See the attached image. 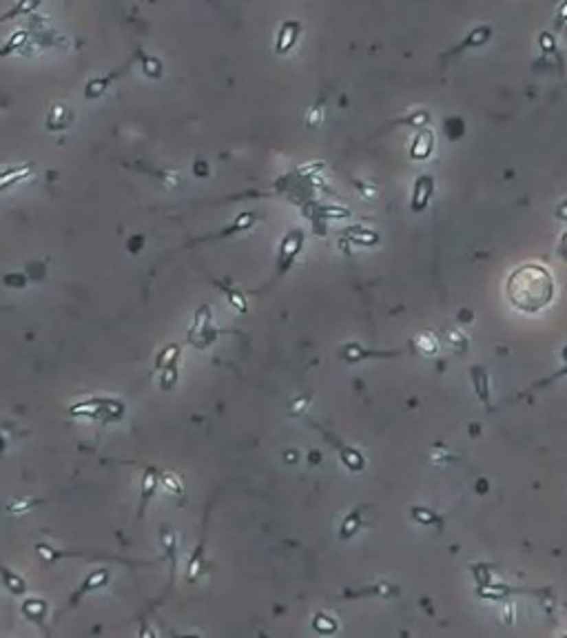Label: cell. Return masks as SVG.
Instances as JSON below:
<instances>
[{
	"mask_svg": "<svg viewBox=\"0 0 567 638\" xmlns=\"http://www.w3.org/2000/svg\"><path fill=\"white\" fill-rule=\"evenodd\" d=\"M124 412H126L124 402H120V399H115V397H87L69 406V415L96 419V421L102 426L120 421Z\"/></svg>",
	"mask_w": 567,
	"mask_h": 638,
	"instance_id": "cell-2",
	"label": "cell"
},
{
	"mask_svg": "<svg viewBox=\"0 0 567 638\" xmlns=\"http://www.w3.org/2000/svg\"><path fill=\"white\" fill-rule=\"evenodd\" d=\"M43 0H16V3L9 7V12L0 14V25L7 23V20H16V18H27L32 16L38 7H41Z\"/></svg>",
	"mask_w": 567,
	"mask_h": 638,
	"instance_id": "cell-17",
	"label": "cell"
},
{
	"mask_svg": "<svg viewBox=\"0 0 567 638\" xmlns=\"http://www.w3.org/2000/svg\"><path fill=\"white\" fill-rule=\"evenodd\" d=\"M115 78H118V74H109V76H100V78L89 80L87 87H85V98H87V100H98V98H102L104 91L109 89V85H111Z\"/></svg>",
	"mask_w": 567,
	"mask_h": 638,
	"instance_id": "cell-25",
	"label": "cell"
},
{
	"mask_svg": "<svg viewBox=\"0 0 567 638\" xmlns=\"http://www.w3.org/2000/svg\"><path fill=\"white\" fill-rule=\"evenodd\" d=\"M300 34H302V23L295 18H288L280 25V32L275 36V54L277 56H286L291 49L297 45V40H300Z\"/></svg>",
	"mask_w": 567,
	"mask_h": 638,
	"instance_id": "cell-9",
	"label": "cell"
},
{
	"mask_svg": "<svg viewBox=\"0 0 567 638\" xmlns=\"http://www.w3.org/2000/svg\"><path fill=\"white\" fill-rule=\"evenodd\" d=\"M324 116H326V107H324V100H317V102L308 109V113L304 118V122L308 129H320L324 124Z\"/></svg>",
	"mask_w": 567,
	"mask_h": 638,
	"instance_id": "cell-29",
	"label": "cell"
},
{
	"mask_svg": "<svg viewBox=\"0 0 567 638\" xmlns=\"http://www.w3.org/2000/svg\"><path fill=\"white\" fill-rule=\"evenodd\" d=\"M160 485L164 487V492H168L171 496H184L186 494V483L180 472L175 470H164L160 472Z\"/></svg>",
	"mask_w": 567,
	"mask_h": 638,
	"instance_id": "cell-21",
	"label": "cell"
},
{
	"mask_svg": "<svg viewBox=\"0 0 567 638\" xmlns=\"http://www.w3.org/2000/svg\"><path fill=\"white\" fill-rule=\"evenodd\" d=\"M432 148H434V133L430 129H423V131H419L414 138V142L410 146V155L414 160H423L432 153Z\"/></svg>",
	"mask_w": 567,
	"mask_h": 638,
	"instance_id": "cell-20",
	"label": "cell"
},
{
	"mask_svg": "<svg viewBox=\"0 0 567 638\" xmlns=\"http://www.w3.org/2000/svg\"><path fill=\"white\" fill-rule=\"evenodd\" d=\"M315 428H317V430H322V434H324L326 439H331L333 446H335V450L340 452V459L344 461V465L348 468V470H353V472H362V470H364V468H366V459H364V454H362L359 450H355V448L342 443L340 439H335L331 432H326L324 428H320L317 424H315Z\"/></svg>",
	"mask_w": 567,
	"mask_h": 638,
	"instance_id": "cell-11",
	"label": "cell"
},
{
	"mask_svg": "<svg viewBox=\"0 0 567 638\" xmlns=\"http://www.w3.org/2000/svg\"><path fill=\"white\" fill-rule=\"evenodd\" d=\"M308 406H311V397L302 395V397H297L295 402L291 404V410H288V412H291L293 417H300V415H304L308 410Z\"/></svg>",
	"mask_w": 567,
	"mask_h": 638,
	"instance_id": "cell-34",
	"label": "cell"
},
{
	"mask_svg": "<svg viewBox=\"0 0 567 638\" xmlns=\"http://www.w3.org/2000/svg\"><path fill=\"white\" fill-rule=\"evenodd\" d=\"M416 344H419V348H423V351H427V353H434V351H436V344L430 339V335L419 337V339H416Z\"/></svg>",
	"mask_w": 567,
	"mask_h": 638,
	"instance_id": "cell-37",
	"label": "cell"
},
{
	"mask_svg": "<svg viewBox=\"0 0 567 638\" xmlns=\"http://www.w3.org/2000/svg\"><path fill=\"white\" fill-rule=\"evenodd\" d=\"M177 382H180V364H171V366H166L164 371H160V379H157L160 390H164V393L175 390Z\"/></svg>",
	"mask_w": 567,
	"mask_h": 638,
	"instance_id": "cell-26",
	"label": "cell"
},
{
	"mask_svg": "<svg viewBox=\"0 0 567 638\" xmlns=\"http://www.w3.org/2000/svg\"><path fill=\"white\" fill-rule=\"evenodd\" d=\"M45 498H36V496H18L14 501H9L5 505L7 514L12 516H23V514H32L34 510H38L41 505H45Z\"/></svg>",
	"mask_w": 567,
	"mask_h": 638,
	"instance_id": "cell-16",
	"label": "cell"
},
{
	"mask_svg": "<svg viewBox=\"0 0 567 638\" xmlns=\"http://www.w3.org/2000/svg\"><path fill=\"white\" fill-rule=\"evenodd\" d=\"M260 213L257 211H246V213H240L231 224H228L226 228H222L220 233L217 235H208V237H197V239H193L191 244H200V242H215V239H226V237H233V235H237V233H244V231H248L255 222H260Z\"/></svg>",
	"mask_w": 567,
	"mask_h": 638,
	"instance_id": "cell-7",
	"label": "cell"
},
{
	"mask_svg": "<svg viewBox=\"0 0 567 638\" xmlns=\"http://www.w3.org/2000/svg\"><path fill=\"white\" fill-rule=\"evenodd\" d=\"M157 487H160V472L155 465H144L142 472V485H140V505H137V518H142L151 498L155 496Z\"/></svg>",
	"mask_w": 567,
	"mask_h": 638,
	"instance_id": "cell-10",
	"label": "cell"
},
{
	"mask_svg": "<svg viewBox=\"0 0 567 638\" xmlns=\"http://www.w3.org/2000/svg\"><path fill=\"white\" fill-rule=\"evenodd\" d=\"M3 282H5V286H9V288H25L29 282H32V277L27 275V271H18V273L5 275Z\"/></svg>",
	"mask_w": 567,
	"mask_h": 638,
	"instance_id": "cell-33",
	"label": "cell"
},
{
	"mask_svg": "<svg viewBox=\"0 0 567 638\" xmlns=\"http://www.w3.org/2000/svg\"><path fill=\"white\" fill-rule=\"evenodd\" d=\"M539 47L545 56L550 58H559V47H556V38L550 32H541L539 36Z\"/></svg>",
	"mask_w": 567,
	"mask_h": 638,
	"instance_id": "cell-32",
	"label": "cell"
},
{
	"mask_svg": "<svg viewBox=\"0 0 567 638\" xmlns=\"http://www.w3.org/2000/svg\"><path fill=\"white\" fill-rule=\"evenodd\" d=\"M220 335H222L220 328L213 326V308L208 304H200L195 308L193 324L186 333V342L195 346L197 351H204V348L211 346Z\"/></svg>",
	"mask_w": 567,
	"mask_h": 638,
	"instance_id": "cell-3",
	"label": "cell"
},
{
	"mask_svg": "<svg viewBox=\"0 0 567 638\" xmlns=\"http://www.w3.org/2000/svg\"><path fill=\"white\" fill-rule=\"evenodd\" d=\"M32 38V34L27 32V29H18V32H14L12 36L7 38V43L0 47V63L7 58V56H12V54H18L21 49L25 47V43L27 40Z\"/></svg>",
	"mask_w": 567,
	"mask_h": 638,
	"instance_id": "cell-24",
	"label": "cell"
},
{
	"mask_svg": "<svg viewBox=\"0 0 567 638\" xmlns=\"http://www.w3.org/2000/svg\"><path fill=\"white\" fill-rule=\"evenodd\" d=\"M304 239H306V233L302 231L300 226H295V228H291V231H286V235L282 237V242H280L277 259H275L277 277H284L293 268V264L297 262V257H300L302 248H304Z\"/></svg>",
	"mask_w": 567,
	"mask_h": 638,
	"instance_id": "cell-4",
	"label": "cell"
},
{
	"mask_svg": "<svg viewBox=\"0 0 567 638\" xmlns=\"http://www.w3.org/2000/svg\"><path fill=\"white\" fill-rule=\"evenodd\" d=\"M177 543H180V538H177V532L173 530L171 525H162L160 527V547L164 550V556L168 561V570H171V578H168V587H173L175 583V572H177V558H180V550H177Z\"/></svg>",
	"mask_w": 567,
	"mask_h": 638,
	"instance_id": "cell-8",
	"label": "cell"
},
{
	"mask_svg": "<svg viewBox=\"0 0 567 638\" xmlns=\"http://www.w3.org/2000/svg\"><path fill=\"white\" fill-rule=\"evenodd\" d=\"M47 610H49V605H47V601H43V598H27L21 607L23 616L29 618L32 623H43L45 616H47Z\"/></svg>",
	"mask_w": 567,
	"mask_h": 638,
	"instance_id": "cell-23",
	"label": "cell"
},
{
	"mask_svg": "<svg viewBox=\"0 0 567 638\" xmlns=\"http://www.w3.org/2000/svg\"><path fill=\"white\" fill-rule=\"evenodd\" d=\"M193 173H195V177H206L208 175V162H206V160H195Z\"/></svg>",
	"mask_w": 567,
	"mask_h": 638,
	"instance_id": "cell-36",
	"label": "cell"
},
{
	"mask_svg": "<svg viewBox=\"0 0 567 638\" xmlns=\"http://www.w3.org/2000/svg\"><path fill=\"white\" fill-rule=\"evenodd\" d=\"M507 295L525 313H536L552 302L554 279L539 264H525L507 279Z\"/></svg>",
	"mask_w": 567,
	"mask_h": 638,
	"instance_id": "cell-1",
	"label": "cell"
},
{
	"mask_svg": "<svg viewBox=\"0 0 567 638\" xmlns=\"http://www.w3.org/2000/svg\"><path fill=\"white\" fill-rule=\"evenodd\" d=\"M346 237L351 239V242L364 244V246H373V244L379 242V237H377V233H375V231H368V228H348Z\"/></svg>",
	"mask_w": 567,
	"mask_h": 638,
	"instance_id": "cell-27",
	"label": "cell"
},
{
	"mask_svg": "<svg viewBox=\"0 0 567 638\" xmlns=\"http://www.w3.org/2000/svg\"><path fill=\"white\" fill-rule=\"evenodd\" d=\"M313 630L317 634H335L337 632V621L326 612H317L313 616Z\"/></svg>",
	"mask_w": 567,
	"mask_h": 638,
	"instance_id": "cell-28",
	"label": "cell"
},
{
	"mask_svg": "<svg viewBox=\"0 0 567 638\" xmlns=\"http://www.w3.org/2000/svg\"><path fill=\"white\" fill-rule=\"evenodd\" d=\"M559 215H561L563 219L567 217V204H565V206H561V211H559Z\"/></svg>",
	"mask_w": 567,
	"mask_h": 638,
	"instance_id": "cell-39",
	"label": "cell"
},
{
	"mask_svg": "<svg viewBox=\"0 0 567 638\" xmlns=\"http://www.w3.org/2000/svg\"><path fill=\"white\" fill-rule=\"evenodd\" d=\"M0 581H3L5 590L12 596H25L27 590H29V585H27L25 578L18 572H14L12 567L3 565V563H0Z\"/></svg>",
	"mask_w": 567,
	"mask_h": 638,
	"instance_id": "cell-15",
	"label": "cell"
},
{
	"mask_svg": "<svg viewBox=\"0 0 567 638\" xmlns=\"http://www.w3.org/2000/svg\"><path fill=\"white\" fill-rule=\"evenodd\" d=\"M432 191H434L432 175H419V177H416L414 188H412V199H410L412 213H421L423 211V208L427 206V202H430Z\"/></svg>",
	"mask_w": 567,
	"mask_h": 638,
	"instance_id": "cell-13",
	"label": "cell"
},
{
	"mask_svg": "<svg viewBox=\"0 0 567 638\" xmlns=\"http://www.w3.org/2000/svg\"><path fill=\"white\" fill-rule=\"evenodd\" d=\"M414 516L419 518V521H425V523H430L432 518H434V516H432L430 512H423V510H414Z\"/></svg>",
	"mask_w": 567,
	"mask_h": 638,
	"instance_id": "cell-38",
	"label": "cell"
},
{
	"mask_svg": "<svg viewBox=\"0 0 567 638\" xmlns=\"http://www.w3.org/2000/svg\"><path fill=\"white\" fill-rule=\"evenodd\" d=\"M111 576H113V574H111V570H109V567H98V570L89 572V574L82 578V583L78 585V590L71 594V598H69V607H67V610H74V607H78L89 594L104 590V587H107L109 583H111Z\"/></svg>",
	"mask_w": 567,
	"mask_h": 638,
	"instance_id": "cell-5",
	"label": "cell"
},
{
	"mask_svg": "<svg viewBox=\"0 0 567 638\" xmlns=\"http://www.w3.org/2000/svg\"><path fill=\"white\" fill-rule=\"evenodd\" d=\"M213 284H215L217 288H220V291H222V295L226 297V302L231 304V306L235 308L237 313H242V315H244V313L248 311V302H246V295H244V293L240 291V288H237V286H231V284H228V282H213Z\"/></svg>",
	"mask_w": 567,
	"mask_h": 638,
	"instance_id": "cell-19",
	"label": "cell"
},
{
	"mask_svg": "<svg viewBox=\"0 0 567 638\" xmlns=\"http://www.w3.org/2000/svg\"><path fill=\"white\" fill-rule=\"evenodd\" d=\"M490 38H492V29L487 27V25L474 27L472 32L465 36L463 43H461L459 47H456V49H452V52H463V49H474V47H481V45H485Z\"/></svg>",
	"mask_w": 567,
	"mask_h": 638,
	"instance_id": "cell-22",
	"label": "cell"
},
{
	"mask_svg": "<svg viewBox=\"0 0 567 638\" xmlns=\"http://www.w3.org/2000/svg\"><path fill=\"white\" fill-rule=\"evenodd\" d=\"M206 523H208V512L204 516V527H202V534H200V541L195 543L191 556H188V565H186V572H184V581L188 585L197 583V578L204 574V567H206Z\"/></svg>",
	"mask_w": 567,
	"mask_h": 638,
	"instance_id": "cell-6",
	"label": "cell"
},
{
	"mask_svg": "<svg viewBox=\"0 0 567 638\" xmlns=\"http://www.w3.org/2000/svg\"><path fill=\"white\" fill-rule=\"evenodd\" d=\"M74 124V109L67 102H54L49 107V113L45 120L47 131L58 133V131H67L69 126Z\"/></svg>",
	"mask_w": 567,
	"mask_h": 638,
	"instance_id": "cell-12",
	"label": "cell"
},
{
	"mask_svg": "<svg viewBox=\"0 0 567 638\" xmlns=\"http://www.w3.org/2000/svg\"><path fill=\"white\" fill-rule=\"evenodd\" d=\"M142 58V72H144V76L146 78H162V72H164V67H162V60L160 58H155V56H151V54H142L140 56Z\"/></svg>",
	"mask_w": 567,
	"mask_h": 638,
	"instance_id": "cell-30",
	"label": "cell"
},
{
	"mask_svg": "<svg viewBox=\"0 0 567 638\" xmlns=\"http://www.w3.org/2000/svg\"><path fill=\"white\" fill-rule=\"evenodd\" d=\"M34 175V164L32 162H23V164H14V166H7L0 171V193L3 191H9L12 186L21 184L23 179L32 177Z\"/></svg>",
	"mask_w": 567,
	"mask_h": 638,
	"instance_id": "cell-14",
	"label": "cell"
},
{
	"mask_svg": "<svg viewBox=\"0 0 567 638\" xmlns=\"http://www.w3.org/2000/svg\"><path fill=\"white\" fill-rule=\"evenodd\" d=\"M362 527V514L359 512H351L344 521H342V527H340V538H351L359 532Z\"/></svg>",
	"mask_w": 567,
	"mask_h": 638,
	"instance_id": "cell-31",
	"label": "cell"
},
{
	"mask_svg": "<svg viewBox=\"0 0 567 638\" xmlns=\"http://www.w3.org/2000/svg\"><path fill=\"white\" fill-rule=\"evenodd\" d=\"M567 23V0L556 7V27H563Z\"/></svg>",
	"mask_w": 567,
	"mask_h": 638,
	"instance_id": "cell-35",
	"label": "cell"
},
{
	"mask_svg": "<svg viewBox=\"0 0 567 638\" xmlns=\"http://www.w3.org/2000/svg\"><path fill=\"white\" fill-rule=\"evenodd\" d=\"M180 355H182V346L177 344V342H171V344H166L160 353L155 355V364H153V371L155 373H160V371H164L166 366H171V364H180Z\"/></svg>",
	"mask_w": 567,
	"mask_h": 638,
	"instance_id": "cell-18",
	"label": "cell"
}]
</instances>
